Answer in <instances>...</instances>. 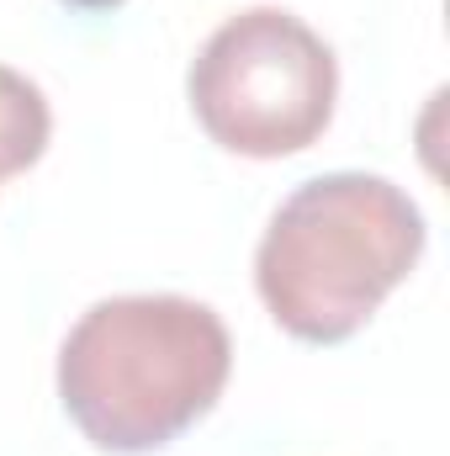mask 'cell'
Here are the masks:
<instances>
[{"label":"cell","instance_id":"cell-1","mask_svg":"<svg viewBox=\"0 0 450 456\" xmlns=\"http://www.w3.org/2000/svg\"><path fill=\"white\" fill-rule=\"evenodd\" d=\"M233 371L228 324L197 297H101L59 345V403L75 430L112 456L175 446L218 409Z\"/></svg>","mask_w":450,"mask_h":456},{"label":"cell","instance_id":"cell-2","mask_svg":"<svg viewBox=\"0 0 450 456\" xmlns=\"http://www.w3.org/2000/svg\"><path fill=\"white\" fill-rule=\"evenodd\" d=\"M424 244V213L403 186L366 170H329L270 213L254 249V287L292 340L344 345L414 276Z\"/></svg>","mask_w":450,"mask_h":456},{"label":"cell","instance_id":"cell-3","mask_svg":"<svg viewBox=\"0 0 450 456\" xmlns=\"http://www.w3.org/2000/svg\"><path fill=\"white\" fill-rule=\"evenodd\" d=\"M202 133L244 159H286L324 138L339 102L334 48L281 5H249L202 43L191 75Z\"/></svg>","mask_w":450,"mask_h":456},{"label":"cell","instance_id":"cell-4","mask_svg":"<svg viewBox=\"0 0 450 456\" xmlns=\"http://www.w3.org/2000/svg\"><path fill=\"white\" fill-rule=\"evenodd\" d=\"M53 138V112H48V96L0 64V181L5 175H21L43 159Z\"/></svg>","mask_w":450,"mask_h":456},{"label":"cell","instance_id":"cell-5","mask_svg":"<svg viewBox=\"0 0 450 456\" xmlns=\"http://www.w3.org/2000/svg\"><path fill=\"white\" fill-rule=\"evenodd\" d=\"M64 5H75V11H117L122 0H64Z\"/></svg>","mask_w":450,"mask_h":456}]
</instances>
